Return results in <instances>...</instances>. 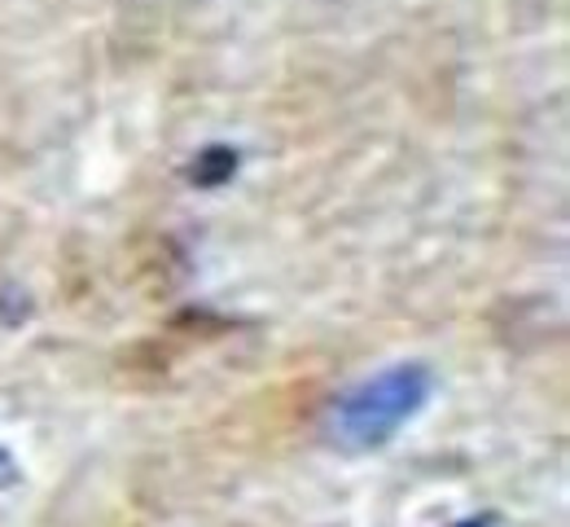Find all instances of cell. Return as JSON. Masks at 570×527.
<instances>
[{"instance_id": "1", "label": "cell", "mask_w": 570, "mask_h": 527, "mask_svg": "<svg viewBox=\"0 0 570 527\" xmlns=\"http://www.w3.org/2000/svg\"><path fill=\"white\" fill-rule=\"evenodd\" d=\"M434 391V378L426 365H391L377 378H364L347 396L330 404L325 436L338 449L368 452L391 445V436L422 413V404Z\"/></svg>"}, {"instance_id": "2", "label": "cell", "mask_w": 570, "mask_h": 527, "mask_svg": "<svg viewBox=\"0 0 570 527\" xmlns=\"http://www.w3.org/2000/svg\"><path fill=\"white\" fill-rule=\"evenodd\" d=\"M22 484V470H18V461H13V452L0 445V492H13Z\"/></svg>"}, {"instance_id": "3", "label": "cell", "mask_w": 570, "mask_h": 527, "mask_svg": "<svg viewBox=\"0 0 570 527\" xmlns=\"http://www.w3.org/2000/svg\"><path fill=\"white\" fill-rule=\"evenodd\" d=\"M456 527H492L488 519H465V524H456Z\"/></svg>"}]
</instances>
